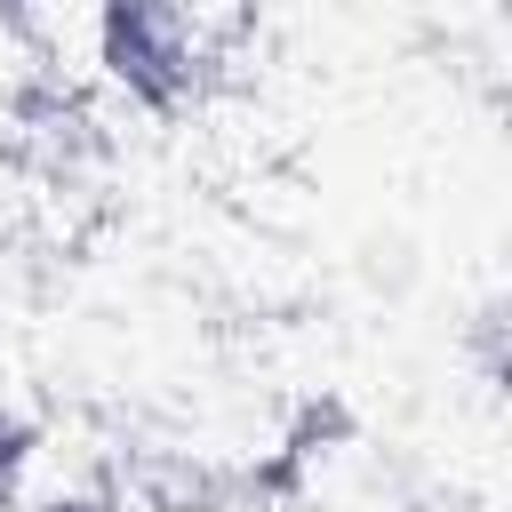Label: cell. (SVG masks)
<instances>
[{
    "instance_id": "6da1fadb",
    "label": "cell",
    "mask_w": 512,
    "mask_h": 512,
    "mask_svg": "<svg viewBox=\"0 0 512 512\" xmlns=\"http://www.w3.org/2000/svg\"><path fill=\"white\" fill-rule=\"evenodd\" d=\"M248 16L224 8H104L96 16V64L136 104H192L240 48Z\"/></svg>"
},
{
    "instance_id": "7a4b0ae2",
    "label": "cell",
    "mask_w": 512,
    "mask_h": 512,
    "mask_svg": "<svg viewBox=\"0 0 512 512\" xmlns=\"http://www.w3.org/2000/svg\"><path fill=\"white\" fill-rule=\"evenodd\" d=\"M352 272H360V288H368V296H408V288H416V272H424V256H416V240H408V232H368V240H360V256H352Z\"/></svg>"
},
{
    "instance_id": "3957f363",
    "label": "cell",
    "mask_w": 512,
    "mask_h": 512,
    "mask_svg": "<svg viewBox=\"0 0 512 512\" xmlns=\"http://www.w3.org/2000/svg\"><path fill=\"white\" fill-rule=\"evenodd\" d=\"M32 448H40V432H32L24 416H8V408H0V512H16L24 472H32Z\"/></svg>"
}]
</instances>
